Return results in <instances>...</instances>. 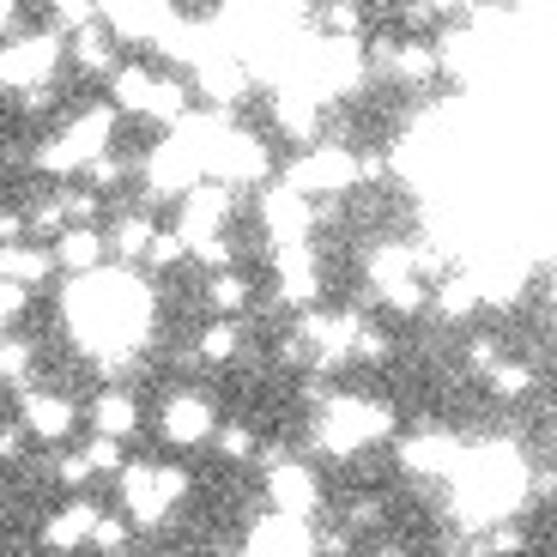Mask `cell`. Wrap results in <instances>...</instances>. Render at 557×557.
Wrapping results in <instances>:
<instances>
[{"mask_svg":"<svg viewBox=\"0 0 557 557\" xmlns=\"http://www.w3.org/2000/svg\"><path fill=\"white\" fill-rule=\"evenodd\" d=\"M61 315H67L73 339L98 358H122L146 339V315H152V297L127 267H110V273L91 278H67L61 292Z\"/></svg>","mask_w":557,"mask_h":557,"instance_id":"6da1fadb","label":"cell"},{"mask_svg":"<svg viewBox=\"0 0 557 557\" xmlns=\"http://www.w3.org/2000/svg\"><path fill=\"white\" fill-rule=\"evenodd\" d=\"M115 122H122V115H115L110 103H91V110H79L67 127H55V134L37 146V170H42V176H85L98 158H110Z\"/></svg>","mask_w":557,"mask_h":557,"instance_id":"7a4b0ae2","label":"cell"},{"mask_svg":"<svg viewBox=\"0 0 557 557\" xmlns=\"http://www.w3.org/2000/svg\"><path fill=\"white\" fill-rule=\"evenodd\" d=\"M61 61H67V37H55V30H25V37L0 42V91L42 98V91H55Z\"/></svg>","mask_w":557,"mask_h":557,"instance_id":"3957f363","label":"cell"},{"mask_svg":"<svg viewBox=\"0 0 557 557\" xmlns=\"http://www.w3.org/2000/svg\"><path fill=\"white\" fill-rule=\"evenodd\" d=\"M115 485H122V503L139 528H164V516L176 509L188 479H182L176 467H158V460H127V473L115 479Z\"/></svg>","mask_w":557,"mask_h":557,"instance_id":"277c9868","label":"cell"},{"mask_svg":"<svg viewBox=\"0 0 557 557\" xmlns=\"http://www.w3.org/2000/svg\"><path fill=\"white\" fill-rule=\"evenodd\" d=\"M224 219H231V188H219V182H207V188H195V195L182 200L176 212V237L188 243V255L207 249V243L224 237Z\"/></svg>","mask_w":557,"mask_h":557,"instance_id":"5b68a950","label":"cell"},{"mask_svg":"<svg viewBox=\"0 0 557 557\" xmlns=\"http://www.w3.org/2000/svg\"><path fill=\"white\" fill-rule=\"evenodd\" d=\"M18 424H25V436H37V443H67V436L79 431V406L61 388H30V394H18Z\"/></svg>","mask_w":557,"mask_h":557,"instance_id":"8992f818","label":"cell"},{"mask_svg":"<svg viewBox=\"0 0 557 557\" xmlns=\"http://www.w3.org/2000/svg\"><path fill=\"white\" fill-rule=\"evenodd\" d=\"M363 176V164L351 152H339V146H321V152H309V158H297L292 164V182L285 188H297V195H334V188H351V182Z\"/></svg>","mask_w":557,"mask_h":557,"instance_id":"52a82bcc","label":"cell"},{"mask_svg":"<svg viewBox=\"0 0 557 557\" xmlns=\"http://www.w3.org/2000/svg\"><path fill=\"white\" fill-rule=\"evenodd\" d=\"M212 431H219V412H212L207 394H170V400L158 406V436H164V443L188 448V443H207Z\"/></svg>","mask_w":557,"mask_h":557,"instance_id":"ba28073f","label":"cell"},{"mask_svg":"<svg viewBox=\"0 0 557 557\" xmlns=\"http://www.w3.org/2000/svg\"><path fill=\"white\" fill-rule=\"evenodd\" d=\"M55 249L49 243H0V285H18V292H42L55 278Z\"/></svg>","mask_w":557,"mask_h":557,"instance_id":"9c48e42d","label":"cell"},{"mask_svg":"<svg viewBox=\"0 0 557 557\" xmlns=\"http://www.w3.org/2000/svg\"><path fill=\"white\" fill-rule=\"evenodd\" d=\"M55 267L67 278H91V273H103V255H110V237H103L98 224H73V231H61L55 243Z\"/></svg>","mask_w":557,"mask_h":557,"instance_id":"30bf717a","label":"cell"},{"mask_svg":"<svg viewBox=\"0 0 557 557\" xmlns=\"http://www.w3.org/2000/svg\"><path fill=\"white\" fill-rule=\"evenodd\" d=\"M98 521H103L98 503H91V497H73V503H61L55 516L42 521V545H49V552H79V545H91Z\"/></svg>","mask_w":557,"mask_h":557,"instance_id":"8fae6325","label":"cell"},{"mask_svg":"<svg viewBox=\"0 0 557 557\" xmlns=\"http://www.w3.org/2000/svg\"><path fill=\"white\" fill-rule=\"evenodd\" d=\"M249 557H309V528L292 516H267L249 533Z\"/></svg>","mask_w":557,"mask_h":557,"instance_id":"7c38bea8","label":"cell"},{"mask_svg":"<svg viewBox=\"0 0 557 557\" xmlns=\"http://www.w3.org/2000/svg\"><path fill=\"white\" fill-rule=\"evenodd\" d=\"M91 431L110 436V443H127V436L139 431V400L127 388H103L98 400H91Z\"/></svg>","mask_w":557,"mask_h":557,"instance_id":"4fadbf2b","label":"cell"},{"mask_svg":"<svg viewBox=\"0 0 557 557\" xmlns=\"http://www.w3.org/2000/svg\"><path fill=\"white\" fill-rule=\"evenodd\" d=\"M267 491H273L278 516H292V521H304L309 509H315V479H309L304 467H278V473H267Z\"/></svg>","mask_w":557,"mask_h":557,"instance_id":"5bb4252c","label":"cell"},{"mask_svg":"<svg viewBox=\"0 0 557 557\" xmlns=\"http://www.w3.org/2000/svg\"><path fill=\"white\" fill-rule=\"evenodd\" d=\"M315 292H321L315 255H304V243H297V249H278V297H285V304H309Z\"/></svg>","mask_w":557,"mask_h":557,"instance_id":"9a60e30c","label":"cell"},{"mask_svg":"<svg viewBox=\"0 0 557 557\" xmlns=\"http://www.w3.org/2000/svg\"><path fill=\"white\" fill-rule=\"evenodd\" d=\"M0 388H13V394L37 388V339L7 334V346H0Z\"/></svg>","mask_w":557,"mask_h":557,"instance_id":"2e32d148","label":"cell"},{"mask_svg":"<svg viewBox=\"0 0 557 557\" xmlns=\"http://www.w3.org/2000/svg\"><path fill=\"white\" fill-rule=\"evenodd\" d=\"M67 55L79 61V73H98V79H115V37L103 25L79 30V37H67Z\"/></svg>","mask_w":557,"mask_h":557,"instance_id":"e0dca14e","label":"cell"},{"mask_svg":"<svg viewBox=\"0 0 557 557\" xmlns=\"http://www.w3.org/2000/svg\"><path fill=\"white\" fill-rule=\"evenodd\" d=\"M158 243V224L146 219V212H122V219L110 224V249L122 255V261H146Z\"/></svg>","mask_w":557,"mask_h":557,"instance_id":"ac0fdd59","label":"cell"},{"mask_svg":"<svg viewBox=\"0 0 557 557\" xmlns=\"http://www.w3.org/2000/svg\"><path fill=\"white\" fill-rule=\"evenodd\" d=\"M207 304L212 309H243L249 304V278L243 273H212L207 278Z\"/></svg>","mask_w":557,"mask_h":557,"instance_id":"d6986e66","label":"cell"},{"mask_svg":"<svg viewBox=\"0 0 557 557\" xmlns=\"http://www.w3.org/2000/svg\"><path fill=\"white\" fill-rule=\"evenodd\" d=\"M49 479L67 485V491H85L98 473H91V460H85V448H79V455H55V460H49Z\"/></svg>","mask_w":557,"mask_h":557,"instance_id":"ffe728a7","label":"cell"},{"mask_svg":"<svg viewBox=\"0 0 557 557\" xmlns=\"http://www.w3.org/2000/svg\"><path fill=\"white\" fill-rule=\"evenodd\" d=\"M85 460H91V473H103V479H122L127 473L122 443H110V436H91V443H85Z\"/></svg>","mask_w":557,"mask_h":557,"instance_id":"44dd1931","label":"cell"},{"mask_svg":"<svg viewBox=\"0 0 557 557\" xmlns=\"http://www.w3.org/2000/svg\"><path fill=\"white\" fill-rule=\"evenodd\" d=\"M237 321H212L207 334H200V358H231V351H237Z\"/></svg>","mask_w":557,"mask_h":557,"instance_id":"7402d4cb","label":"cell"},{"mask_svg":"<svg viewBox=\"0 0 557 557\" xmlns=\"http://www.w3.org/2000/svg\"><path fill=\"white\" fill-rule=\"evenodd\" d=\"M182 255H188V243H182L176 231H158V243H152V255H146V267H176Z\"/></svg>","mask_w":557,"mask_h":557,"instance_id":"603a6c76","label":"cell"},{"mask_svg":"<svg viewBox=\"0 0 557 557\" xmlns=\"http://www.w3.org/2000/svg\"><path fill=\"white\" fill-rule=\"evenodd\" d=\"M30 309V292H18V285H0V321H18Z\"/></svg>","mask_w":557,"mask_h":557,"instance_id":"cb8c5ba5","label":"cell"},{"mask_svg":"<svg viewBox=\"0 0 557 557\" xmlns=\"http://www.w3.org/2000/svg\"><path fill=\"white\" fill-rule=\"evenodd\" d=\"M219 443H224V455H231V460H243V455H255V431H243V424H231V431H224V436H219Z\"/></svg>","mask_w":557,"mask_h":557,"instance_id":"d4e9b609","label":"cell"},{"mask_svg":"<svg viewBox=\"0 0 557 557\" xmlns=\"http://www.w3.org/2000/svg\"><path fill=\"white\" fill-rule=\"evenodd\" d=\"M18 455H25V424L13 418V424H0V460H18Z\"/></svg>","mask_w":557,"mask_h":557,"instance_id":"484cf974","label":"cell"},{"mask_svg":"<svg viewBox=\"0 0 557 557\" xmlns=\"http://www.w3.org/2000/svg\"><path fill=\"white\" fill-rule=\"evenodd\" d=\"M13 25H18V7L13 0H0V42H13Z\"/></svg>","mask_w":557,"mask_h":557,"instance_id":"4316f807","label":"cell"},{"mask_svg":"<svg viewBox=\"0 0 557 557\" xmlns=\"http://www.w3.org/2000/svg\"><path fill=\"white\" fill-rule=\"evenodd\" d=\"M0 346H7V321H0Z\"/></svg>","mask_w":557,"mask_h":557,"instance_id":"83f0119b","label":"cell"},{"mask_svg":"<svg viewBox=\"0 0 557 557\" xmlns=\"http://www.w3.org/2000/svg\"><path fill=\"white\" fill-rule=\"evenodd\" d=\"M115 557H134V552H115Z\"/></svg>","mask_w":557,"mask_h":557,"instance_id":"f1b7e54d","label":"cell"}]
</instances>
